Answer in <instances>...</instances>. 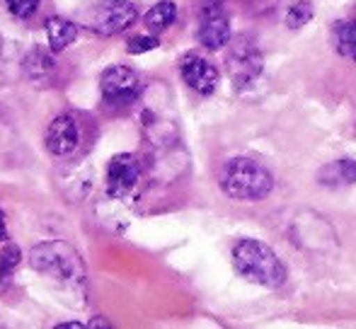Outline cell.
I'll list each match as a JSON object with an SVG mask.
<instances>
[{
	"mask_svg": "<svg viewBox=\"0 0 356 329\" xmlns=\"http://www.w3.org/2000/svg\"><path fill=\"white\" fill-rule=\"evenodd\" d=\"M233 264L240 276L264 288H282L286 283L284 262L272 247L259 240H250V237L240 240L233 247Z\"/></svg>",
	"mask_w": 356,
	"mask_h": 329,
	"instance_id": "obj_1",
	"label": "cell"
},
{
	"mask_svg": "<svg viewBox=\"0 0 356 329\" xmlns=\"http://www.w3.org/2000/svg\"><path fill=\"white\" fill-rule=\"evenodd\" d=\"M220 187L235 201H262L274 189V177L250 158H233L220 169Z\"/></svg>",
	"mask_w": 356,
	"mask_h": 329,
	"instance_id": "obj_2",
	"label": "cell"
},
{
	"mask_svg": "<svg viewBox=\"0 0 356 329\" xmlns=\"http://www.w3.org/2000/svg\"><path fill=\"white\" fill-rule=\"evenodd\" d=\"M29 264L39 273L58 283H78L85 276L80 254L63 240H49L37 245L29 252Z\"/></svg>",
	"mask_w": 356,
	"mask_h": 329,
	"instance_id": "obj_3",
	"label": "cell"
},
{
	"mask_svg": "<svg viewBox=\"0 0 356 329\" xmlns=\"http://www.w3.org/2000/svg\"><path fill=\"white\" fill-rule=\"evenodd\" d=\"M136 5L129 0H97L88 8L83 22L97 34H119L136 22Z\"/></svg>",
	"mask_w": 356,
	"mask_h": 329,
	"instance_id": "obj_4",
	"label": "cell"
},
{
	"mask_svg": "<svg viewBox=\"0 0 356 329\" xmlns=\"http://www.w3.org/2000/svg\"><path fill=\"white\" fill-rule=\"evenodd\" d=\"M225 66H228L230 81L235 87H248L262 76L264 58L259 51L257 42L250 37H238L233 39L228 49V56H225Z\"/></svg>",
	"mask_w": 356,
	"mask_h": 329,
	"instance_id": "obj_5",
	"label": "cell"
},
{
	"mask_svg": "<svg viewBox=\"0 0 356 329\" xmlns=\"http://www.w3.org/2000/svg\"><path fill=\"white\" fill-rule=\"evenodd\" d=\"M102 99L109 107H127L134 104L141 94V81L127 66H109L99 78Z\"/></svg>",
	"mask_w": 356,
	"mask_h": 329,
	"instance_id": "obj_6",
	"label": "cell"
},
{
	"mask_svg": "<svg viewBox=\"0 0 356 329\" xmlns=\"http://www.w3.org/2000/svg\"><path fill=\"white\" fill-rule=\"evenodd\" d=\"M199 42L202 47L218 51L230 42V22L220 0H209L202 8V22H199Z\"/></svg>",
	"mask_w": 356,
	"mask_h": 329,
	"instance_id": "obj_7",
	"label": "cell"
},
{
	"mask_svg": "<svg viewBox=\"0 0 356 329\" xmlns=\"http://www.w3.org/2000/svg\"><path fill=\"white\" fill-rule=\"evenodd\" d=\"M141 179V162L131 153H119L109 160L107 167V194L122 199L131 192Z\"/></svg>",
	"mask_w": 356,
	"mask_h": 329,
	"instance_id": "obj_8",
	"label": "cell"
},
{
	"mask_svg": "<svg viewBox=\"0 0 356 329\" xmlns=\"http://www.w3.org/2000/svg\"><path fill=\"white\" fill-rule=\"evenodd\" d=\"M47 151L56 158H68L78 151L80 143V126L71 114H61L56 117L47 128Z\"/></svg>",
	"mask_w": 356,
	"mask_h": 329,
	"instance_id": "obj_9",
	"label": "cell"
},
{
	"mask_svg": "<svg viewBox=\"0 0 356 329\" xmlns=\"http://www.w3.org/2000/svg\"><path fill=\"white\" fill-rule=\"evenodd\" d=\"M179 73H182V81L199 94H211L218 87V71L211 61L199 53H187L179 63Z\"/></svg>",
	"mask_w": 356,
	"mask_h": 329,
	"instance_id": "obj_10",
	"label": "cell"
},
{
	"mask_svg": "<svg viewBox=\"0 0 356 329\" xmlns=\"http://www.w3.org/2000/svg\"><path fill=\"white\" fill-rule=\"evenodd\" d=\"M78 37V24L71 22L66 17H49L47 19V39L51 51H63L66 47H71Z\"/></svg>",
	"mask_w": 356,
	"mask_h": 329,
	"instance_id": "obj_11",
	"label": "cell"
},
{
	"mask_svg": "<svg viewBox=\"0 0 356 329\" xmlns=\"http://www.w3.org/2000/svg\"><path fill=\"white\" fill-rule=\"evenodd\" d=\"M22 68H24V76H27L29 81L44 85V83L51 81L54 71H56V63H54V58L49 56V53H44V51H32L27 58H24Z\"/></svg>",
	"mask_w": 356,
	"mask_h": 329,
	"instance_id": "obj_12",
	"label": "cell"
},
{
	"mask_svg": "<svg viewBox=\"0 0 356 329\" xmlns=\"http://www.w3.org/2000/svg\"><path fill=\"white\" fill-rule=\"evenodd\" d=\"M175 19H177V5H175L172 0H163V3L153 5V8L145 12L143 24L148 27L150 34H160V32H165Z\"/></svg>",
	"mask_w": 356,
	"mask_h": 329,
	"instance_id": "obj_13",
	"label": "cell"
},
{
	"mask_svg": "<svg viewBox=\"0 0 356 329\" xmlns=\"http://www.w3.org/2000/svg\"><path fill=\"white\" fill-rule=\"evenodd\" d=\"M320 182L327 187H342V184H354L356 182V160H337L330 162L320 169Z\"/></svg>",
	"mask_w": 356,
	"mask_h": 329,
	"instance_id": "obj_14",
	"label": "cell"
},
{
	"mask_svg": "<svg viewBox=\"0 0 356 329\" xmlns=\"http://www.w3.org/2000/svg\"><path fill=\"white\" fill-rule=\"evenodd\" d=\"M334 37H337V51L342 56L356 58V19H347L334 27Z\"/></svg>",
	"mask_w": 356,
	"mask_h": 329,
	"instance_id": "obj_15",
	"label": "cell"
},
{
	"mask_svg": "<svg viewBox=\"0 0 356 329\" xmlns=\"http://www.w3.org/2000/svg\"><path fill=\"white\" fill-rule=\"evenodd\" d=\"M19 259H22V252H19L17 245H5V249L0 252V291L8 286L10 273L19 264Z\"/></svg>",
	"mask_w": 356,
	"mask_h": 329,
	"instance_id": "obj_16",
	"label": "cell"
},
{
	"mask_svg": "<svg viewBox=\"0 0 356 329\" xmlns=\"http://www.w3.org/2000/svg\"><path fill=\"white\" fill-rule=\"evenodd\" d=\"M313 15H315V10H313V5L310 3H296L293 8L289 10V15H286V27H291V29H298V27H303V24H308L310 19H313Z\"/></svg>",
	"mask_w": 356,
	"mask_h": 329,
	"instance_id": "obj_17",
	"label": "cell"
},
{
	"mask_svg": "<svg viewBox=\"0 0 356 329\" xmlns=\"http://www.w3.org/2000/svg\"><path fill=\"white\" fill-rule=\"evenodd\" d=\"M8 3V10L19 19L32 17L34 12L39 10V0H5Z\"/></svg>",
	"mask_w": 356,
	"mask_h": 329,
	"instance_id": "obj_18",
	"label": "cell"
},
{
	"mask_svg": "<svg viewBox=\"0 0 356 329\" xmlns=\"http://www.w3.org/2000/svg\"><path fill=\"white\" fill-rule=\"evenodd\" d=\"M155 47H158V37H155V34H143V37H134L131 42H129L127 51L136 56V53L153 51Z\"/></svg>",
	"mask_w": 356,
	"mask_h": 329,
	"instance_id": "obj_19",
	"label": "cell"
},
{
	"mask_svg": "<svg viewBox=\"0 0 356 329\" xmlns=\"http://www.w3.org/2000/svg\"><path fill=\"white\" fill-rule=\"evenodd\" d=\"M8 240V226H5V216L3 211H0V242Z\"/></svg>",
	"mask_w": 356,
	"mask_h": 329,
	"instance_id": "obj_20",
	"label": "cell"
}]
</instances>
